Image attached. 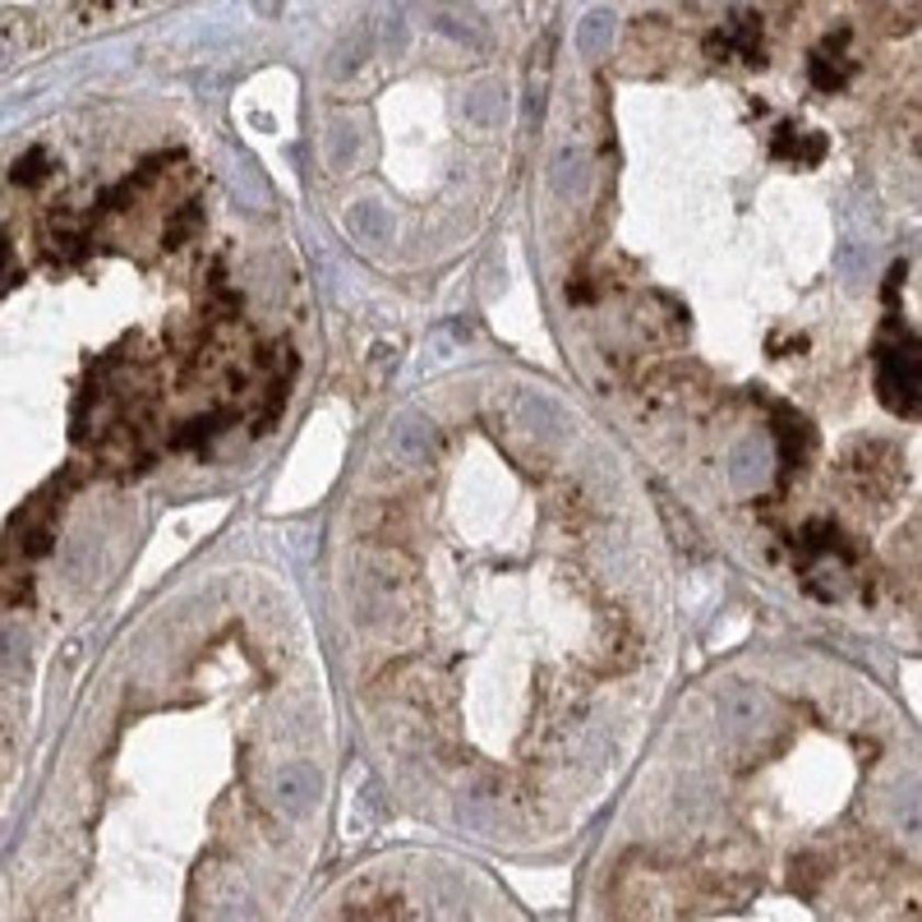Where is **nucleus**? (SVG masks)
I'll list each match as a JSON object with an SVG mask.
<instances>
[{"instance_id":"10","label":"nucleus","mask_w":922,"mask_h":922,"mask_svg":"<svg viewBox=\"0 0 922 922\" xmlns=\"http://www.w3.org/2000/svg\"><path fill=\"white\" fill-rule=\"evenodd\" d=\"M587 185H591L587 157H581L577 148H564V152H558V162H554V190L558 194H587Z\"/></svg>"},{"instance_id":"13","label":"nucleus","mask_w":922,"mask_h":922,"mask_svg":"<svg viewBox=\"0 0 922 922\" xmlns=\"http://www.w3.org/2000/svg\"><path fill=\"white\" fill-rule=\"evenodd\" d=\"M775 434H779V462L784 466H798L807 457V447H812V434H807L803 420H779Z\"/></svg>"},{"instance_id":"1","label":"nucleus","mask_w":922,"mask_h":922,"mask_svg":"<svg viewBox=\"0 0 922 922\" xmlns=\"http://www.w3.org/2000/svg\"><path fill=\"white\" fill-rule=\"evenodd\" d=\"M876 388H881V401L895 416L918 411V351H913V342L881 346V355H876Z\"/></svg>"},{"instance_id":"12","label":"nucleus","mask_w":922,"mask_h":922,"mask_svg":"<svg viewBox=\"0 0 922 922\" xmlns=\"http://www.w3.org/2000/svg\"><path fill=\"white\" fill-rule=\"evenodd\" d=\"M369 56H374V24H360L355 37H346L342 52H337V75H355Z\"/></svg>"},{"instance_id":"19","label":"nucleus","mask_w":922,"mask_h":922,"mask_svg":"<svg viewBox=\"0 0 922 922\" xmlns=\"http://www.w3.org/2000/svg\"><path fill=\"white\" fill-rule=\"evenodd\" d=\"M397 52H407V24L392 14L388 19V56H397Z\"/></svg>"},{"instance_id":"14","label":"nucleus","mask_w":922,"mask_h":922,"mask_svg":"<svg viewBox=\"0 0 922 922\" xmlns=\"http://www.w3.org/2000/svg\"><path fill=\"white\" fill-rule=\"evenodd\" d=\"M355 157H360V139H355V129L332 125V129H328V167L346 171V167L355 162Z\"/></svg>"},{"instance_id":"20","label":"nucleus","mask_w":922,"mask_h":922,"mask_svg":"<svg viewBox=\"0 0 922 922\" xmlns=\"http://www.w3.org/2000/svg\"><path fill=\"white\" fill-rule=\"evenodd\" d=\"M259 5V14H273V10H282V0H254Z\"/></svg>"},{"instance_id":"2","label":"nucleus","mask_w":922,"mask_h":922,"mask_svg":"<svg viewBox=\"0 0 922 922\" xmlns=\"http://www.w3.org/2000/svg\"><path fill=\"white\" fill-rule=\"evenodd\" d=\"M323 794V775L309 766V761H291L273 775V803L282 807L286 817H305Z\"/></svg>"},{"instance_id":"16","label":"nucleus","mask_w":922,"mask_h":922,"mask_svg":"<svg viewBox=\"0 0 922 922\" xmlns=\"http://www.w3.org/2000/svg\"><path fill=\"white\" fill-rule=\"evenodd\" d=\"M434 24L443 29V33H453V37H462V42H480V24H470V14L466 10H453V5H443L439 10V19Z\"/></svg>"},{"instance_id":"17","label":"nucleus","mask_w":922,"mask_h":922,"mask_svg":"<svg viewBox=\"0 0 922 922\" xmlns=\"http://www.w3.org/2000/svg\"><path fill=\"white\" fill-rule=\"evenodd\" d=\"M775 152H779V157H821V139H807V134H798V129L784 125L779 139H775Z\"/></svg>"},{"instance_id":"3","label":"nucleus","mask_w":922,"mask_h":922,"mask_svg":"<svg viewBox=\"0 0 922 922\" xmlns=\"http://www.w3.org/2000/svg\"><path fill=\"white\" fill-rule=\"evenodd\" d=\"M392 447L407 466H420L439 453V424L430 416H401L392 430Z\"/></svg>"},{"instance_id":"15","label":"nucleus","mask_w":922,"mask_h":922,"mask_svg":"<svg viewBox=\"0 0 922 922\" xmlns=\"http://www.w3.org/2000/svg\"><path fill=\"white\" fill-rule=\"evenodd\" d=\"M134 5H139V0H83V5L75 10V24H102V19H116Z\"/></svg>"},{"instance_id":"11","label":"nucleus","mask_w":922,"mask_h":922,"mask_svg":"<svg viewBox=\"0 0 922 922\" xmlns=\"http://www.w3.org/2000/svg\"><path fill=\"white\" fill-rule=\"evenodd\" d=\"M227 411H213V416H194V420H185V430H175L171 434V443L175 447H198V443H208V439H217L221 430H227Z\"/></svg>"},{"instance_id":"4","label":"nucleus","mask_w":922,"mask_h":922,"mask_svg":"<svg viewBox=\"0 0 922 922\" xmlns=\"http://www.w3.org/2000/svg\"><path fill=\"white\" fill-rule=\"evenodd\" d=\"M706 52H710V56H729V52H738L743 60H761V19H756V14H733L729 29L715 33V37L706 42Z\"/></svg>"},{"instance_id":"18","label":"nucleus","mask_w":922,"mask_h":922,"mask_svg":"<svg viewBox=\"0 0 922 922\" xmlns=\"http://www.w3.org/2000/svg\"><path fill=\"white\" fill-rule=\"evenodd\" d=\"M198 221H204V208L198 204H190V208H180L171 221H167V236H171V244H185V236L198 227Z\"/></svg>"},{"instance_id":"6","label":"nucleus","mask_w":922,"mask_h":922,"mask_svg":"<svg viewBox=\"0 0 922 922\" xmlns=\"http://www.w3.org/2000/svg\"><path fill=\"white\" fill-rule=\"evenodd\" d=\"M614 10H591L587 19L577 24V56L581 60H604L610 56V47H614Z\"/></svg>"},{"instance_id":"9","label":"nucleus","mask_w":922,"mask_h":922,"mask_svg":"<svg viewBox=\"0 0 922 922\" xmlns=\"http://www.w3.org/2000/svg\"><path fill=\"white\" fill-rule=\"evenodd\" d=\"M346 227L355 231V240L378 244V240H388V236H392V217H388L384 208H378V204H351Z\"/></svg>"},{"instance_id":"7","label":"nucleus","mask_w":922,"mask_h":922,"mask_svg":"<svg viewBox=\"0 0 922 922\" xmlns=\"http://www.w3.org/2000/svg\"><path fill=\"white\" fill-rule=\"evenodd\" d=\"M466 121L476 129H499L508 121V88L503 83H480L476 93H466Z\"/></svg>"},{"instance_id":"5","label":"nucleus","mask_w":922,"mask_h":922,"mask_svg":"<svg viewBox=\"0 0 922 922\" xmlns=\"http://www.w3.org/2000/svg\"><path fill=\"white\" fill-rule=\"evenodd\" d=\"M844 47H849V33L840 29V33L830 37L826 47L812 56V83H817V88H826V93H830V88H844V83H849V75H853V60L844 56Z\"/></svg>"},{"instance_id":"8","label":"nucleus","mask_w":922,"mask_h":922,"mask_svg":"<svg viewBox=\"0 0 922 922\" xmlns=\"http://www.w3.org/2000/svg\"><path fill=\"white\" fill-rule=\"evenodd\" d=\"M516 407H522V420L531 424V430H539L545 439H558V434H564L568 416L558 411V401L539 397V392H522V397H516Z\"/></svg>"}]
</instances>
